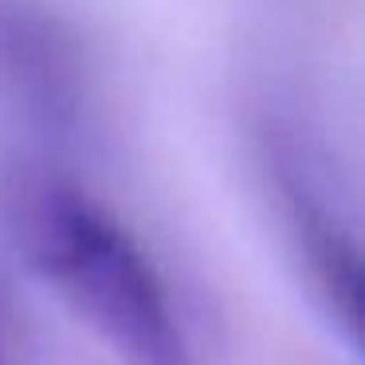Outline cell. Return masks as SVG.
Returning a JSON list of instances; mask_svg holds the SVG:
<instances>
[{"label": "cell", "mask_w": 365, "mask_h": 365, "mask_svg": "<svg viewBox=\"0 0 365 365\" xmlns=\"http://www.w3.org/2000/svg\"><path fill=\"white\" fill-rule=\"evenodd\" d=\"M28 267L118 354L122 365H192L161 271L91 192L63 177H20L4 197Z\"/></svg>", "instance_id": "6da1fadb"}, {"label": "cell", "mask_w": 365, "mask_h": 365, "mask_svg": "<svg viewBox=\"0 0 365 365\" xmlns=\"http://www.w3.org/2000/svg\"><path fill=\"white\" fill-rule=\"evenodd\" d=\"M0 365H9V357H4V330H0Z\"/></svg>", "instance_id": "7a4b0ae2"}]
</instances>
